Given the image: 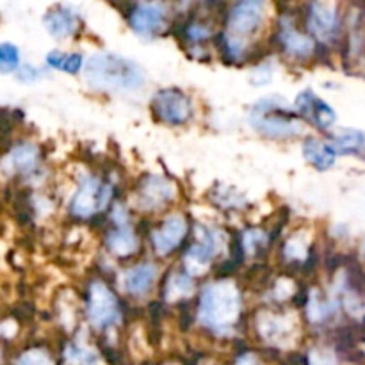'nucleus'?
I'll use <instances>...</instances> for the list:
<instances>
[{"label": "nucleus", "instance_id": "cd10ccee", "mask_svg": "<svg viewBox=\"0 0 365 365\" xmlns=\"http://www.w3.org/2000/svg\"><path fill=\"white\" fill-rule=\"evenodd\" d=\"M164 365H173V364H164Z\"/></svg>", "mask_w": 365, "mask_h": 365}, {"label": "nucleus", "instance_id": "0eeeda50", "mask_svg": "<svg viewBox=\"0 0 365 365\" xmlns=\"http://www.w3.org/2000/svg\"><path fill=\"white\" fill-rule=\"evenodd\" d=\"M152 113L160 123L184 127L195 118V103L180 88H160L152 96Z\"/></svg>", "mask_w": 365, "mask_h": 365}, {"label": "nucleus", "instance_id": "2eb2a0df", "mask_svg": "<svg viewBox=\"0 0 365 365\" xmlns=\"http://www.w3.org/2000/svg\"><path fill=\"white\" fill-rule=\"evenodd\" d=\"M175 198V185L159 175H145L138 185L139 205L145 210H159Z\"/></svg>", "mask_w": 365, "mask_h": 365}, {"label": "nucleus", "instance_id": "9d476101", "mask_svg": "<svg viewBox=\"0 0 365 365\" xmlns=\"http://www.w3.org/2000/svg\"><path fill=\"white\" fill-rule=\"evenodd\" d=\"M114 225L107 230L103 245L107 252L118 260L134 259L141 252V237L135 228L128 225V214L123 207H114L113 210Z\"/></svg>", "mask_w": 365, "mask_h": 365}, {"label": "nucleus", "instance_id": "f8f14e48", "mask_svg": "<svg viewBox=\"0 0 365 365\" xmlns=\"http://www.w3.org/2000/svg\"><path fill=\"white\" fill-rule=\"evenodd\" d=\"M187 232L189 223L185 216H182V214H170L168 217H164L150 232V242H152V248L155 252V255L166 259L171 253L177 252L184 245V239L187 237Z\"/></svg>", "mask_w": 365, "mask_h": 365}, {"label": "nucleus", "instance_id": "4468645a", "mask_svg": "<svg viewBox=\"0 0 365 365\" xmlns=\"http://www.w3.org/2000/svg\"><path fill=\"white\" fill-rule=\"evenodd\" d=\"M294 328L291 317L280 316L274 310L259 312V316H255L257 334H259L260 341L266 342L271 348H284L287 342H291Z\"/></svg>", "mask_w": 365, "mask_h": 365}, {"label": "nucleus", "instance_id": "393cba45", "mask_svg": "<svg viewBox=\"0 0 365 365\" xmlns=\"http://www.w3.org/2000/svg\"><path fill=\"white\" fill-rule=\"evenodd\" d=\"M228 365H267L266 360L259 355L257 351H241L232 359V362Z\"/></svg>", "mask_w": 365, "mask_h": 365}, {"label": "nucleus", "instance_id": "4be33fe9", "mask_svg": "<svg viewBox=\"0 0 365 365\" xmlns=\"http://www.w3.org/2000/svg\"><path fill=\"white\" fill-rule=\"evenodd\" d=\"M46 66L52 70H61L68 75H77L84 71V56L81 52H63V50H52L45 57Z\"/></svg>", "mask_w": 365, "mask_h": 365}, {"label": "nucleus", "instance_id": "7ed1b4c3", "mask_svg": "<svg viewBox=\"0 0 365 365\" xmlns=\"http://www.w3.org/2000/svg\"><path fill=\"white\" fill-rule=\"evenodd\" d=\"M84 81L93 89L134 93L145 88V70L135 61L113 52H96L86 59Z\"/></svg>", "mask_w": 365, "mask_h": 365}, {"label": "nucleus", "instance_id": "a211bd4d", "mask_svg": "<svg viewBox=\"0 0 365 365\" xmlns=\"http://www.w3.org/2000/svg\"><path fill=\"white\" fill-rule=\"evenodd\" d=\"M13 171L21 177L34 175L39 164V148L31 141H20L13 145L11 152L6 155Z\"/></svg>", "mask_w": 365, "mask_h": 365}, {"label": "nucleus", "instance_id": "20e7f679", "mask_svg": "<svg viewBox=\"0 0 365 365\" xmlns=\"http://www.w3.org/2000/svg\"><path fill=\"white\" fill-rule=\"evenodd\" d=\"M250 125L260 135L273 141L299 138L305 130L303 120L294 109L287 106L285 98L273 95L257 100L250 110Z\"/></svg>", "mask_w": 365, "mask_h": 365}, {"label": "nucleus", "instance_id": "412c9836", "mask_svg": "<svg viewBox=\"0 0 365 365\" xmlns=\"http://www.w3.org/2000/svg\"><path fill=\"white\" fill-rule=\"evenodd\" d=\"M328 143L337 155H356L365 148V134L356 128H339L328 134Z\"/></svg>", "mask_w": 365, "mask_h": 365}, {"label": "nucleus", "instance_id": "ddd939ff", "mask_svg": "<svg viewBox=\"0 0 365 365\" xmlns=\"http://www.w3.org/2000/svg\"><path fill=\"white\" fill-rule=\"evenodd\" d=\"M294 110L303 121L314 125L317 130L328 132V134H330L331 127L337 121V114H335L334 107L324 102L321 96H317L312 89H303L302 93H298Z\"/></svg>", "mask_w": 365, "mask_h": 365}, {"label": "nucleus", "instance_id": "5701e85b", "mask_svg": "<svg viewBox=\"0 0 365 365\" xmlns=\"http://www.w3.org/2000/svg\"><path fill=\"white\" fill-rule=\"evenodd\" d=\"M13 365H59V362L53 359L46 346L32 344L14 356Z\"/></svg>", "mask_w": 365, "mask_h": 365}, {"label": "nucleus", "instance_id": "b1692460", "mask_svg": "<svg viewBox=\"0 0 365 365\" xmlns=\"http://www.w3.org/2000/svg\"><path fill=\"white\" fill-rule=\"evenodd\" d=\"M0 68L4 73L20 70V48L9 41H4L0 45Z\"/></svg>", "mask_w": 365, "mask_h": 365}, {"label": "nucleus", "instance_id": "f257e3e1", "mask_svg": "<svg viewBox=\"0 0 365 365\" xmlns=\"http://www.w3.org/2000/svg\"><path fill=\"white\" fill-rule=\"evenodd\" d=\"M242 317V291L228 278L203 285L196 302V321L216 337H228Z\"/></svg>", "mask_w": 365, "mask_h": 365}, {"label": "nucleus", "instance_id": "423d86ee", "mask_svg": "<svg viewBox=\"0 0 365 365\" xmlns=\"http://www.w3.org/2000/svg\"><path fill=\"white\" fill-rule=\"evenodd\" d=\"M113 200V185L96 175H84L70 200V216L75 220H91L98 216Z\"/></svg>", "mask_w": 365, "mask_h": 365}, {"label": "nucleus", "instance_id": "39448f33", "mask_svg": "<svg viewBox=\"0 0 365 365\" xmlns=\"http://www.w3.org/2000/svg\"><path fill=\"white\" fill-rule=\"evenodd\" d=\"M84 314L93 330L107 331L121 323L123 305L110 285L102 278H96L84 289Z\"/></svg>", "mask_w": 365, "mask_h": 365}, {"label": "nucleus", "instance_id": "9b49d317", "mask_svg": "<svg viewBox=\"0 0 365 365\" xmlns=\"http://www.w3.org/2000/svg\"><path fill=\"white\" fill-rule=\"evenodd\" d=\"M127 24L132 31L141 38H153L164 31L168 25V7L166 4L139 2L128 4Z\"/></svg>", "mask_w": 365, "mask_h": 365}, {"label": "nucleus", "instance_id": "6ab92c4d", "mask_svg": "<svg viewBox=\"0 0 365 365\" xmlns=\"http://www.w3.org/2000/svg\"><path fill=\"white\" fill-rule=\"evenodd\" d=\"M302 152L307 163L312 164L317 171H328L337 160V152L331 148L328 139L324 141L319 138H307L302 145Z\"/></svg>", "mask_w": 365, "mask_h": 365}, {"label": "nucleus", "instance_id": "6e6552de", "mask_svg": "<svg viewBox=\"0 0 365 365\" xmlns=\"http://www.w3.org/2000/svg\"><path fill=\"white\" fill-rule=\"evenodd\" d=\"M274 45L282 50L284 56L294 61H307L316 57L317 41L302 29L296 21L294 14L284 13L274 29Z\"/></svg>", "mask_w": 365, "mask_h": 365}, {"label": "nucleus", "instance_id": "bb28decb", "mask_svg": "<svg viewBox=\"0 0 365 365\" xmlns=\"http://www.w3.org/2000/svg\"><path fill=\"white\" fill-rule=\"evenodd\" d=\"M360 252H362V257L365 259V239L362 241V248H360Z\"/></svg>", "mask_w": 365, "mask_h": 365}, {"label": "nucleus", "instance_id": "dca6fc26", "mask_svg": "<svg viewBox=\"0 0 365 365\" xmlns=\"http://www.w3.org/2000/svg\"><path fill=\"white\" fill-rule=\"evenodd\" d=\"M159 277V266L152 260H143L135 266L128 267L123 274V287L130 298H143L148 294L155 285Z\"/></svg>", "mask_w": 365, "mask_h": 365}, {"label": "nucleus", "instance_id": "1a4fd4ad", "mask_svg": "<svg viewBox=\"0 0 365 365\" xmlns=\"http://www.w3.org/2000/svg\"><path fill=\"white\" fill-rule=\"evenodd\" d=\"M303 27L316 39L317 45H331L342 34V14L339 6L327 2L309 4L303 14Z\"/></svg>", "mask_w": 365, "mask_h": 365}, {"label": "nucleus", "instance_id": "a878e982", "mask_svg": "<svg viewBox=\"0 0 365 365\" xmlns=\"http://www.w3.org/2000/svg\"><path fill=\"white\" fill-rule=\"evenodd\" d=\"M16 77L18 81L21 82H34L41 77V70H38V68L32 66V64H24V66H20V70L16 71Z\"/></svg>", "mask_w": 365, "mask_h": 365}, {"label": "nucleus", "instance_id": "f3484780", "mask_svg": "<svg viewBox=\"0 0 365 365\" xmlns=\"http://www.w3.org/2000/svg\"><path fill=\"white\" fill-rule=\"evenodd\" d=\"M43 25L53 39H66L78 31V16L71 7L53 6L43 16Z\"/></svg>", "mask_w": 365, "mask_h": 365}, {"label": "nucleus", "instance_id": "aec40b11", "mask_svg": "<svg viewBox=\"0 0 365 365\" xmlns=\"http://www.w3.org/2000/svg\"><path fill=\"white\" fill-rule=\"evenodd\" d=\"M180 29L182 38L187 43L189 48H200V53H202V48L207 45V41L216 38V29H212L210 21L192 13L189 14L187 20H184Z\"/></svg>", "mask_w": 365, "mask_h": 365}, {"label": "nucleus", "instance_id": "f03ea898", "mask_svg": "<svg viewBox=\"0 0 365 365\" xmlns=\"http://www.w3.org/2000/svg\"><path fill=\"white\" fill-rule=\"evenodd\" d=\"M266 25V4L259 0L237 2L227 7L223 31L217 34L221 56L232 63H241L248 57L253 41Z\"/></svg>", "mask_w": 365, "mask_h": 365}]
</instances>
